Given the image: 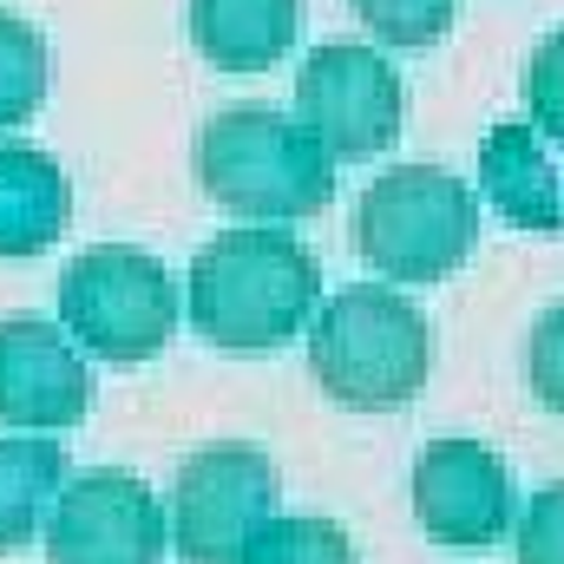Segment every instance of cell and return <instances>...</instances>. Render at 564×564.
<instances>
[{
  "label": "cell",
  "mask_w": 564,
  "mask_h": 564,
  "mask_svg": "<svg viewBox=\"0 0 564 564\" xmlns=\"http://www.w3.org/2000/svg\"><path fill=\"white\" fill-rule=\"evenodd\" d=\"M322 308V263L289 230H217L191 257V328L224 355H270Z\"/></svg>",
  "instance_id": "6da1fadb"
},
{
  "label": "cell",
  "mask_w": 564,
  "mask_h": 564,
  "mask_svg": "<svg viewBox=\"0 0 564 564\" xmlns=\"http://www.w3.org/2000/svg\"><path fill=\"white\" fill-rule=\"evenodd\" d=\"M308 375L348 414H394L433 375V328L401 289L355 282L315 308Z\"/></svg>",
  "instance_id": "7a4b0ae2"
},
{
  "label": "cell",
  "mask_w": 564,
  "mask_h": 564,
  "mask_svg": "<svg viewBox=\"0 0 564 564\" xmlns=\"http://www.w3.org/2000/svg\"><path fill=\"white\" fill-rule=\"evenodd\" d=\"M197 177L237 224H302L335 204V158L276 106H224L197 132Z\"/></svg>",
  "instance_id": "3957f363"
},
{
  "label": "cell",
  "mask_w": 564,
  "mask_h": 564,
  "mask_svg": "<svg viewBox=\"0 0 564 564\" xmlns=\"http://www.w3.org/2000/svg\"><path fill=\"white\" fill-rule=\"evenodd\" d=\"M479 243V197L446 164H394L355 204V250L388 282L453 276Z\"/></svg>",
  "instance_id": "277c9868"
},
{
  "label": "cell",
  "mask_w": 564,
  "mask_h": 564,
  "mask_svg": "<svg viewBox=\"0 0 564 564\" xmlns=\"http://www.w3.org/2000/svg\"><path fill=\"white\" fill-rule=\"evenodd\" d=\"M177 282L139 243H93L59 270V328L79 355L139 368L171 348L177 335Z\"/></svg>",
  "instance_id": "5b68a950"
},
{
  "label": "cell",
  "mask_w": 564,
  "mask_h": 564,
  "mask_svg": "<svg viewBox=\"0 0 564 564\" xmlns=\"http://www.w3.org/2000/svg\"><path fill=\"white\" fill-rule=\"evenodd\" d=\"M282 473L270 453L224 440L177 466L171 479V552L184 564H237L243 545L276 519Z\"/></svg>",
  "instance_id": "8992f818"
},
{
  "label": "cell",
  "mask_w": 564,
  "mask_h": 564,
  "mask_svg": "<svg viewBox=\"0 0 564 564\" xmlns=\"http://www.w3.org/2000/svg\"><path fill=\"white\" fill-rule=\"evenodd\" d=\"M295 126L335 164L381 158L408 126V86L375 46H355V40L315 46L295 73Z\"/></svg>",
  "instance_id": "52a82bcc"
},
{
  "label": "cell",
  "mask_w": 564,
  "mask_h": 564,
  "mask_svg": "<svg viewBox=\"0 0 564 564\" xmlns=\"http://www.w3.org/2000/svg\"><path fill=\"white\" fill-rule=\"evenodd\" d=\"M171 519L126 466H93L59 486L46 512V564H164Z\"/></svg>",
  "instance_id": "ba28073f"
},
{
  "label": "cell",
  "mask_w": 564,
  "mask_h": 564,
  "mask_svg": "<svg viewBox=\"0 0 564 564\" xmlns=\"http://www.w3.org/2000/svg\"><path fill=\"white\" fill-rule=\"evenodd\" d=\"M414 519L433 545L492 552L519 519V479L506 453L479 440H426L414 459Z\"/></svg>",
  "instance_id": "9c48e42d"
},
{
  "label": "cell",
  "mask_w": 564,
  "mask_h": 564,
  "mask_svg": "<svg viewBox=\"0 0 564 564\" xmlns=\"http://www.w3.org/2000/svg\"><path fill=\"white\" fill-rule=\"evenodd\" d=\"M93 368L66 328L40 315L0 322V426L20 433H66L93 414Z\"/></svg>",
  "instance_id": "30bf717a"
},
{
  "label": "cell",
  "mask_w": 564,
  "mask_h": 564,
  "mask_svg": "<svg viewBox=\"0 0 564 564\" xmlns=\"http://www.w3.org/2000/svg\"><path fill=\"white\" fill-rule=\"evenodd\" d=\"M479 191L486 204L519 224V230H539V237H558L564 230V191H558V164L545 158V144L532 126L506 119L479 139Z\"/></svg>",
  "instance_id": "8fae6325"
},
{
  "label": "cell",
  "mask_w": 564,
  "mask_h": 564,
  "mask_svg": "<svg viewBox=\"0 0 564 564\" xmlns=\"http://www.w3.org/2000/svg\"><path fill=\"white\" fill-rule=\"evenodd\" d=\"M73 184L53 151L40 144H0V257H40L66 237Z\"/></svg>",
  "instance_id": "7c38bea8"
},
{
  "label": "cell",
  "mask_w": 564,
  "mask_h": 564,
  "mask_svg": "<svg viewBox=\"0 0 564 564\" xmlns=\"http://www.w3.org/2000/svg\"><path fill=\"white\" fill-rule=\"evenodd\" d=\"M302 33V0H191V46L217 73H270Z\"/></svg>",
  "instance_id": "4fadbf2b"
},
{
  "label": "cell",
  "mask_w": 564,
  "mask_h": 564,
  "mask_svg": "<svg viewBox=\"0 0 564 564\" xmlns=\"http://www.w3.org/2000/svg\"><path fill=\"white\" fill-rule=\"evenodd\" d=\"M66 486V446L33 433H0V558L26 552Z\"/></svg>",
  "instance_id": "5bb4252c"
},
{
  "label": "cell",
  "mask_w": 564,
  "mask_h": 564,
  "mask_svg": "<svg viewBox=\"0 0 564 564\" xmlns=\"http://www.w3.org/2000/svg\"><path fill=\"white\" fill-rule=\"evenodd\" d=\"M46 86H53V66H46L40 26L0 7V132L26 126L46 106Z\"/></svg>",
  "instance_id": "9a60e30c"
},
{
  "label": "cell",
  "mask_w": 564,
  "mask_h": 564,
  "mask_svg": "<svg viewBox=\"0 0 564 564\" xmlns=\"http://www.w3.org/2000/svg\"><path fill=\"white\" fill-rule=\"evenodd\" d=\"M237 564H361V558H355V545H348V532H341L335 519L295 512V519H270V525L243 545Z\"/></svg>",
  "instance_id": "2e32d148"
},
{
  "label": "cell",
  "mask_w": 564,
  "mask_h": 564,
  "mask_svg": "<svg viewBox=\"0 0 564 564\" xmlns=\"http://www.w3.org/2000/svg\"><path fill=\"white\" fill-rule=\"evenodd\" d=\"M348 7L381 46H401V53L433 46L453 26V13H459V0H348Z\"/></svg>",
  "instance_id": "e0dca14e"
},
{
  "label": "cell",
  "mask_w": 564,
  "mask_h": 564,
  "mask_svg": "<svg viewBox=\"0 0 564 564\" xmlns=\"http://www.w3.org/2000/svg\"><path fill=\"white\" fill-rule=\"evenodd\" d=\"M525 119H532V132L564 144V26L545 33L525 59Z\"/></svg>",
  "instance_id": "ac0fdd59"
},
{
  "label": "cell",
  "mask_w": 564,
  "mask_h": 564,
  "mask_svg": "<svg viewBox=\"0 0 564 564\" xmlns=\"http://www.w3.org/2000/svg\"><path fill=\"white\" fill-rule=\"evenodd\" d=\"M525 381L545 414H564V302H552L525 335Z\"/></svg>",
  "instance_id": "d6986e66"
},
{
  "label": "cell",
  "mask_w": 564,
  "mask_h": 564,
  "mask_svg": "<svg viewBox=\"0 0 564 564\" xmlns=\"http://www.w3.org/2000/svg\"><path fill=\"white\" fill-rule=\"evenodd\" d=\"M519 564H564V479L532 492L519 519Z\"/></svg>",
  "instance_id": "ffe728a7"
}]
</instances>
